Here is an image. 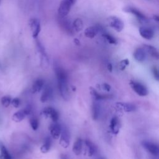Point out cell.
Instances as JSON below:
<instances>
[{
  "mask_svg": "<svg viewBox=\"0 0 159 159\" xmlns=\"http://www.w3.org/2000/svg\"><path fill=\"white\" fill-rule=\"evenodd\" d=\"M55 74L57 78V83L59 92L61 97L66 101L70 97L69 88L68 84V75L65 70L60 66H56Z\"/></svg>",
  "mask_w": 159,
  "mask_h": 159,
  "instance_id": "obj_1",
  "label": "cell"
},
{
  "mask_svg": "<svg viewBox=\"0 0 159 159\" xmlns=\"http://www.w3.org/2000/svg\"><path fill=\"white\" fill-rule=\"evenodd\" d=\"M130 86H131L133 91L139 96H145L148 93L147 88L143 84L139 82L130 80Z\"/></svg>",
  "mask_w": 159,
  "mask_h": 159,
  "instance_id": "obj_2",
  "label": "cell"
},
{
  "mask_svg": "<svg viewBox=\"0 0 159 159\" xmlns=\"http://www.w3.org/2000/svg\"><path fill=\"white\" fill-rule=\"evenodd\" d=\"M60 137V139L59 140L60 145L65 148H68L70 145V134L69 130L66 127H64L63 129H61V132Z\"/></svg>",
  "mask_w": 159,
  "mask_h": 159,
  "instance_id": "obj_3",
  "label": "cell"
},
{
  "mask_svg": "<svg viewBox=\"0 0 159 159\" xmlns=\"http://www.w3.org/2000/svg\"><path fill=\"white\" fill-rule=\"evenodd\" d=\"M72 5L67 0H62L60 4L58 9V14L61 17H65L66 16L71 7Z\"/></svg>",
  "mask_w": 159,
  "mask_h": 159,
  "instance_id": "obj_4",
  "label": "cell"
},
{
  "mask_svg": "<svg viewBox=\"0 0 159 159\" xmlns=\"http://www.w3.org/2000/svg\"><path fill=\"white\" fill-rule=\"evenodd\" d=\"M42 114L46 117H50L54 122H57L59 119V114L58 111L52 107L44 108L42 111Z\"/></svg>",
  "mask_w": 159,
  "mask_h": 159,
  "instance_id": "obj_5",
  "label": "cell"
},
{
  "mask_svg": "<svg viewBox=\"0 0 159 159\" xmlns=\"http://www.w3.org/2000/svg\"><path fill=\"white\" fill-rule=\"evenodd\" d=\"M109 25L117 32H120L124 28V23L122 20L115 16H111L108 19Z\"/></svg>",
  "mask_w": 159,
  "mask_h": 159,
  "instance_id": "obj_6",
  "label": "cell"
},
{
  "mask_svg": "<svg viewBox=\"0 0 159 159\" xmlns=\"http://www.w3.org/2000/svg\"><path fill=\"white\" fill-rule=\"evenodd\" d=\"M37 47L38 51L41 55L42 66L43 68H47L48 66V64H49L48 58L47 55L45 52L44 47H43V45L41 44V43L39 40H37Z\"/></svg>",
  "mask_w": 159,
  "mask_h": 159,
  "instance_id": "obj_7",
  "label": "cell"
},
{
  "mask_svg": "<svg viewBox=\"0 0 159 159\" xmlns=\"http://www.w3.org/2000/svg\"><path fill=\"white\" fill-rule=\"evenodd\" d=\"M142 145L143 148H145L150 153H151L153 156H158L159 149L157 144L149 141L145 140L142 142Z\"/></svg>",
  "mask_w": 159,
  "mask_h": 159,
  "instance_id": "obj_8",
  "label": "cell"
},
{
  "mask_svg": "<svg viewBox=\"0 0 159 159\" xmlns=\"http://www.w3.org/2000/svg\"><path fill=\"white\" fill-rule=\"evenodd\" d=\"M30 27L32 32V37L36 39L40 32V23L39 19L33 18L30 20Z\"/></svg>",
  "mask_w": 159,
  "mask_h": 159,
  "instance_id": "obj_9",
  "label": "cell"
},
{
  "mask_svg": "<svg viewBox=\"0 0 159 159\" xmlns=\"http://www.w3.org/2000/svg\"><path fill=\"white\" fill-rule=\"evenodd\" d=\"M124 11L134 14L140 20H142L144 22L147 20V17L142 12H140L139 9H137L135 7H133L131 6H127V7H125V8H124Z\"/></svg>",
  "mask_w": 159,
  "mask_h": 159,
  "instance_id": "obj_10",
  "label": "cell"
},
{
  "mask_svg": "<svg viewBox=\"0 0 159 159\" xmlns=\"http://www.w3.org/2000/svg\"><path fill=\"white\" fill-rule=\"evenodd\" d=\"M116 107L118 110H122L126 112H133L136 110V107L134 104L127 102H117L116 103Z\"/></svg>",
  "mask_w": 159,
  "mask_h": 159,
  "instance_id": "obj_11",
  "label": "cell"
},
{
  "mask_svg": "<svg viewBox=\"0 0 159 159\" xmlns=\"http://www.w3.org/2000/svg\"><path fill=\"white\" fill-rule=\"evenodd\" d=\"M139 33L143 39L147 40L152 39L154 36V32L153 29L145 26H142L139 28Z\"/></svg>",
  "mask_w": 159,
  "mask_h": 159,
  "instance_id": "obj_12",
  "label": "cell"
},
{
  "mask_svg": "<svg viewBox=\"0 0 159 159\" xmlns=\"http://www.w3.org/2000/svg\"><path fill=\"white\" fill-rule=\"evenodd\" d=\"M49 130L52 137L54 139H58L60 138L61 132V128L60 124L57 122L51 124L49 126Z\"/></svg>",
  "mask_w": 159,
  "mask_h": 159,
  "instance_id": "obj_13",
  "label": "cell"
},
{
  "mask_svg": "<svg viewBox=\"0 0 159 159\" xmlns=\"http://www.w3.org/2000/svg\"><path fill=\"white\" fill-rule=\"evenodd\" d=\"M134 58L139 62L143 61L146 58V52L143 48H137L134 53Z\"/></svg>",
  "mask_w": 159,
  "mask_h": 159,
  "instance_id": "obj_14",
  "label": "cell"
},
{
  "mask_svg": "<svg viewBox=\"0 0 159 159\" xmlns=\"http://www.w3.org/2000/svg\"><path fill=\"white\" fill-rule=\"evenodd\" d=\"M99 27L97 26H90L86 28L84 30V35L89 39L94 38L99 32Z\"/></svg>",
  "mask_w": 159,
  "mask_h": 159,
  "instance_id": "obj_15",
  "label": "cell"
},
{
  "mask_svg": "<svg viewBox=\"0 0 159 159\" xmlns=\"http://www.w3.org/2000/svg\"><path fill=\"white\" fill-rule=\"evenodd\" d=\"M120 125H119V120L117 117L115 116L112 118L110 122V129L111 132L114 134H117L119 132V128H120Z\"/></svg>",
  "mask_w": 159,
  "mask_h": 159,
  "instance_id": "obj_16",
  "label": "cell"
},
{
  "mask_svg": "<svg viewBox=\"0 0 159 159\" xmlns=\"http://www.w3.org/2000/svg\"><path fill=\"white\" fill-rule=\"evenodd\" d=\"M143 48L145 50L146 53H148L152 57L155 59H158V52L157 49L150 45L144 44L143 45Z\"/></svg>",
  "mask_w": 159,
  "mask_h": 159,
  "instance_id": "obj_17",
  "label": "cell"
},
{
  "mask_svg": "<svg viewBox=\"0 0 159 159\" xmlns=\"http://www.w3.org/2000/svg\"><path fill=\"white\" fill-rule=\"evenodd\" d=\"M52 96V89L50 86H46L45 89H43L41 98H40V101L42 102H45L47 101H48L50 98Z\"/></svg>",
  "mask_w": 159,
  "mask_h": 159,
  "instance_id": "obj_18",
  "label": "cell"
},
{
  "mask_svg": "<svg viewBox=\"0 0 159 159\" xmlns=\"http://www.w3.org/2000/svg\"><path fill=\"white\" fill-rule=\"evenodd\" d=\"M83 140L81 138H78L74 142L72 150L76 155H80L83 148Z\"/></svg>",
  "mask_w": 159,
  "mask_h": 159,
  "instance_id": "obj_19",
  "label": "cell"
},
{
  "mask_svg": "<svg viewBox=\"0 0 159 159\" xmlns=\"http://www.w3.org/2000/svg\"><path fill=\"white\" fill-rule=\"evenodd\" d=\"M84 143L86 147V150L88 152V155L89 157H91L94 155L96 152V147L95 145L89 140L86 139L84 140Z\"/></svg>",
  "mask_w": 159,
  "mask_h": 159,
  "instance_id": "obj_20",
  "label": "cell"
},
{
  "mask_svg": "<svg viewBox=\"0 0 159 159\" xmlns=\"http://www.w3.org/2000/svg\"><path fill=\"white\" fill-rule=\"evenodd\" d=\"M44 85V80L43 79L39 78L36 80L32 86V91L33 93H37L40 91Z\"/></svg>",
  "mask_w": 159,
  "mask_h": 159,
  "instance_id": "obj_21",
  "label": "cell"
},
{
  "mask_svg": "<svg viewBox=\"0 0 159 159\" xmlns=\"http://www.w3.org/2000/svg\"><path fill=\"white\" fill-rule=\"evenodd\" d=\"M100 105L96 102L94 101L92 106V117L93 120H97L100 115Z\"/></svg>",
  "mask_w": 159,
  "mask_h": 159,
  "instance_id": "obj_22",
  "label": "cell"
},
{
  "mask_svg": "<svg viewBox=\"0 0 159 159\" xmlns=\"http://www.w3.org/2000/svg\"><path fill=\"white\" fill-rule=\"evenodd\" d=\"M0 155L2 159H12V157L6 146L0 141Z\"/></svg>",
  "mask_w": 159,
  "mask_h": 159,
  "instance_id": "obj_23",
  "label": "cell"
},
{
  "mask_svg": "<svg viewBox=\"0 0 159 159\" xmlns=\"http://www.w3.org/2000/svg\"><path fill=\"white\" fill-rule=\"evenodd\" d=\"M51 139L50 137H47L45 139L43 143L42 144V145L40 147V151L42 153H47L51 147Z\"/></svg>",
  "mask_w": 159,
  "mask_h": 159,
  "instance_id": "obj_24",
  "label": "cell"
},
{
  "mask_svg": "<svg viewBox=\"0 0 159 159\" xmlns=\"http://www.w3.org/2000/svg\"><path fill=\"white\" fill-rule=\"evenodd\" d=\"M89 91H90V93L92 95V96L94 98V99L96 101H98V100H101V99H104L106 98H108L109 96L107 95H103L101 94H99L94 88H93V87H90L89 88Z\"/></svg>",
  "mask_w": 159,
  "mask_h": 159,
  "instance_id": "obj_25",
  "label": "cell"
},
{
  "mask_svg": "<svg viewBox=\"0 0 159 159\" xmlns=\"http://www.w3.org/2000/svg\"><path fill=\"white\" fill-rule=\"evenodd\" d=\"M72 29L76 32H80L83 29V22L81 19H76L72 24Z\"/></svg>",
  "mask_w": 159,
  "mask_h": 159,
  "instance_id": "obj_26",
  "label": "cell"
},
{
  "mask_svg": "<svg viewBox=\"0 0 159 159\" xmlns=\"http://www.w3.org/2000/svg\"><path fill=\"white\" fill-rule=\"evenodd\" d=\"M25 114L24 110H20L15 112L12 116V120L16 122H19L22 121L25 117Z\"/></svg>",
  "mask_w": 159,
  "mask_h": 159,
  "instance_id": "obj_27",
  "label": "cell"
},
{
  "mask_svg": "<svg viewBox=\"0 0 159 159\" xmlns=\"http://www.w3.org/2000/svg\"><path fill=\"white\" fill-rule=\"evenodd\" d=\"M104 38L106 39V40L108 42V43H111V44H114L116 45L117 43V41L116 40V39L115 37H114L112 35H111L107 33H104L102 34Z\"/></svg>",
  "mask_w": 159,
  "mask_h": 159,
  "instance_id": "obj_28",
  "label": "cell"
},
{
  "mask_svg": "<svg viewBox=\"0 0 159 159\" xmlns=\"http://www.w3.org/2000/svg\"><path fill=\"white\" fill-rule=\"evenodd\" d=\"M11 98L9 96H3L1 99V102L2 105L5 107H7L9 106V105L11 103Z\"/></svg>",
  "mask_w": 159,
  "mask_h": 159,
  "instance_id": "obj_29",
  "label": "cell"
},
{
  "mask_svg": "<svg viewBox=\"0 0 159 159\" xmlns=\"http://www.w3.org/2000/svg\"><path fill=\"white\" fill-rule=\"evenodd\" d=\"M30 122V126L32 127V129L34 130H36L38 127H39V120L37 118H35V117H32L29 120Z\"/></svg>",
  "mask_w": 159,
  "mask_h": 159,
  "instance_id": "obj_30",
  "label": "cell"
},
{
  "mask_svg": "<svg viewBox=\"0 0 159 159\" xmlns=\"http://www.w3.org/2000/svg\"><path fill=\"white\" fill-rule=\"evenodd\" d=\"M129 65V61L128 59H124L120 61L119 65V68L120 70L123 71L125 70V68H126V66H127Z\"/></svg>",
  "mask_w": 159,
  "mask_h": 159,
  "instance_id": "obj_31",
  "label": "cell"
},
{
  "mask_svg": "<svg viewBox=\"0 0 159 159\" xmlns=\"http://www.w3.org/2000/svg\"><path fill=\"white\" fill-rule=\"evenodd\" d=\"M152 71L154 78L158 81L159 80V73H158V68L156 66H153L152 69Z\"/></svg>",
  "mask_w": 159,
  "mask_h": 159,
  "instance_id": "obj_32",
  "label": "cell"
},
{
  "mask_svg": "<svg viewBox=\"0 0 159 159\" xmlns=\"http://www.w3.org/2000/svg\"><path fill=\"white\" fill-rule=\"evenodd\" d=\"M11 104H12V105L14 107L17 108V107H19V106H20V99H19L18 98H14V99H12L11 100Z\"/></svg>",
  "mask_w": 159,
  "mask_h": 159,
  "instance_id": "obj_33",
  "label": "cell"
},
{
  "mask_svg": "<svg viewBox=\"0 0 159 159\" xmlns=\"http://www.w3.org/2000/svg\"><path fill=\"white\" fill-rule=\"evenodd\" d=\"M102 88L103 90L106 91H107V92H109L111 91V86L107 84V83H103L102 84Z\"/></svg>",
  "mask_w": 159,
  "mask_h": 159,
  "instance_id": "obj_34",
  "label": "cell"
},
{
  "mask_svg": "<svg viewBox=\"0 0 159 159\" xmlns=\"http://www.w3.org/2000/svg\"><path fill=\"white\" fill-rule=\"evenodd\" d=\"M107 70H108V71L109 72H112V64L111 63H107Z\"/></svg>",
  "mask_w": 159,
  "mask_h": 159,
  "instance_id": "obj_35",
  "label": "cell"
},
{
  "mask_svg": "<svg viewBox=\"0 0 159 159\" xmlns=\"http://www.w3.org/2000/svg\"><path fill=\"white\" fill-rule=\"evenodd\" d=\"M153 19L156 21V22H158L159 21V17L158 15H153Z\"/></svg>",
  "mask_w": 159,
  "mask_h": 159,
  "instance_id": "obj_36",
  "label": "cell"
},
{
  "mask_svg": "<svg viewBox=\"0 0 159 159\" xmlns=\"http://www.w3.org/2000/svg\"><path fill=\"white\" fill-rule=\"evenodd\" d=\"M60 159H68V158L66 154H61Z\"/></svg>",
  "mask_w": 159,
  "mask_h": 159,
  "instance_id": "obj_37",
  "label": "cell"
},
{
  "mask_svg": "<svg viewBox=\"0 0 159 159\" xmlns=\"http://www.w3.org/2000/svg\"><path fill=\"white\" fill-rule=\"evenodd\" d=\"M67 1H68L70 3H71V4L73 6V4H75V2H76V0H67Z\"/></svg>",
  "mask_w": 159,
  "mask_h": 159,
  "instance_id": "obj_38",
  "label": "cell"
},
{
  "mask_svg": "<svg viewBox=\"0 0 159 159\" xmlns=\"http://www.w3.org/2000/svg\"><path fill=\"white\" fill-rule=\"evenodd\" d=\"M74 42L76 43V45H79L80 44V42L78 41V40L77 39H75V40H74Z\"/></svg>",
  "mask_w": 159,
  "mask_h": 159,
  "instance_id": "obj_39",
  "label": "cell"
},
{
  "mask_svg": "<svg viewBox=\"0 0 159 159\" xmlns=\"http://www.w3.org/2000/svg\"><path fill=\"white\" fill-rule=\"evenodd\" d=\"M99 159H104V158H99Z\"/></svg>",
  "mask_w": 159,
  "mask_h": 159,
  "instance_id": "obj_40",
  "label": "cell"
},
{
  "mask_svg": "<svg viewBox=\"0 0 159 159\" xmlns=\"http://www.w3.org/2000/svg\"><path fill=\"white\" fill-rule=\"evenodd\" d=\"M0 2H1V0H0Z\"/></svg>",
  "mask_w": 159,
  "mask_h": 159,
  "instance_id": "obj_41",
  "label": "cell"
}]
</instances>
